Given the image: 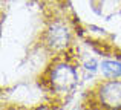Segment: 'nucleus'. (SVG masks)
<instances>
[{"instance_id": "nucleus-1", "label": "nucleus", "mask_w": 121, "mask_h": 110, "mask_svg": "<svg viewBox=\"0 0 121 110\" xmlns=\"http://www.w3.org/2000/svg\"><path fill=\"white\" fill-rule=\"evenodd\" d=\"M77 83V72L72 66L61 63L57 64L51 72V86L57 92H68Z\"/></svg>"}, {"instance_id": "nucleus-2", "label": "nucleus", "mask_w": 121, "mask_h": 110, "mask_svg": "<svg viewBox=\"0 0 121 110\" xmlns=\"http://www.w3.org/2000/svg\"><path fill=\"white\" fill-rule=\"evenodd\" d=\"M98 98L104 107L112 110L121 109V81L110 80L101 84L98 89Z\"/></svg>"}, {"instance_id": "nucleus-3", "label": "nucleus", "mask_w": 121, "mask_h": 110, "mask_svg": "<svg viewBox=\"0 0 121 110\" xmlns=\"http://www.w3.org/2000/svg\"><path fill=\"white\" fill-rule=\"evenodd\" d=\"M46 40H48V45L51 48L58 51V49H63L69 45L71 32H69V29L63 23H54L49 28V31H48Z\"/></svg>"}, {"instance_id": "nucleus-4", "label": "nucleus", "mask_w": 121, "mask_h": 110, "mask_svg": "<svg viewBox=\"0 0 121 110\" xmlns=\"http://www.w3.org/2000/svg\"><path fill=\"white\" fill-rule=\"evenodd\" d=\"M101 72L106 78H118L121 77V63L115 60H104L101 63Z\"/></svg>"}]
</instances>
